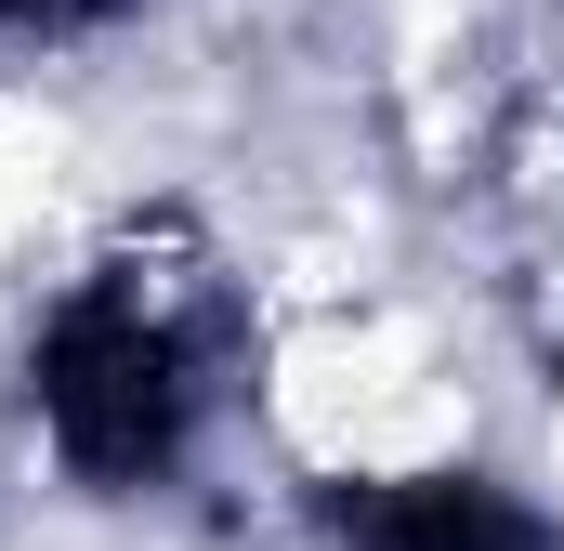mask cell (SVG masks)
I'll return each instance as SVG.
<instances>
[{
    "instance_id": "obj_1",
    "label": "cell",
    "mask_w": 564,
    "mask_h": 551,
    "mask_svg": "<svg viewBox=\"0 0 564 551\" xmlns=\"http://www.w3.org/2000/svg\"><path fill=\"white\" fill-rule=\"evenodd\" d=\"M539 512L564 526V368H552V395H539Z\"/></svg>"
}]
</instances>
